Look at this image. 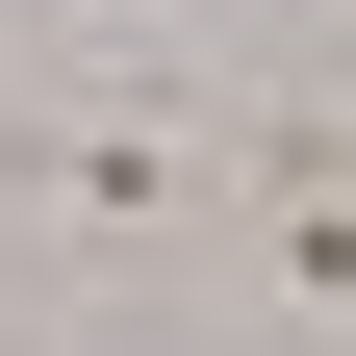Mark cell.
<instances>
[{
	"label": "cell",
	"mask_w": 356,
	"mask_h": 356,
	"mask_svg": "<svg viewBox=\"0 0 356 356\" xmlns=\"http://www.w3.org/2000/svg\"><path fill=\"white\" fill-rule=\"evenodd\" d=\"M0 356H76V331H0Z\"/></svg>",
	"instance_id": "cell-2"
},
{
	"label": "cell",
	"mask_w": 356,
	"mask_h": 356,
	"mask_svg": "<svg viewBox=\"0 0 356 356\" xmlns=\"http://www.w3.org/2000/svg\"><path fill=\"white\" fill-rule=\"evenodd\" d=\"M254 254H280L305 305H356V127H280V178H254Z\"/></svg>",
	"instance_id": "cell-1"
}]
</instances>
